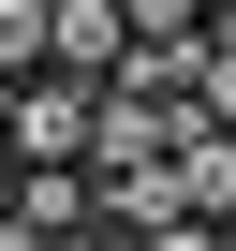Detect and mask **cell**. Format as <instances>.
Masks as SVG:
<instances>
[{"label": "cell", "mask_w": 236, "mask_h": 251, "mask_svg": "<svg viewBox=\"0 0 236 251\" xmlns=\"http://www.w3.org/2000/svg\"><path fill=\"white\" fill-rule=\"evenodd\" d=\"M0 163H103V89H89V74L0 89Z\"/></svg>", "instance_id": "1"}, {"label": "cell", "mask_w": 236, "mask_h": 251, "mask_svg": "<svg viewBox=\"0 0 236 251\" xmlns=\"http://www.w3.org/2000/svg\"><path fill=\"white\" fill-rule=\"evenodd\" d=\"M89 222H103V177H89V163H15V236L59 251V236H89Z\"/></svg>", "instance_id": "2"}, {"label": "cell", "mask_w": 236, "mask_h": 251, "mask_svg": "<svg viewBox=\"0 0 236 251\" xmlns=\"http://www.w3.org/2000/svg\"><path fill=\"white\" fill-rule=\"evenodd\" d=\"M118 59H133V0H59V59H45V74L118 89Z\"/></svg>", "instance_id": "3"}, {"label": "cell", "mask_w": 236, "mask_h": 251, "mask_svg": "<svg viewBox=\"0 0 236 251\" xmlns=\"http://www.w3.org/2000/svg\"><path fill=\"white\" fill-rule=\"evenodd\" d=\"M177 207H192V222H236V133H221V118L177 133Z\"/></svg>", "instance_id": "4"}, {"label": "cell", "mask_w": 236, "mask_h": 251, "mask_svg": "<svg viewBox=\"0 0 236 251\" xmlns=\"http://www.w3.org/2000/svg\"><path fill=\"white\" fill-rule=\"evenodd\" d=\"M59 59V0H0V89H30Z\"/></svg>", "instance_id": "5"}, {"label": "cell", "mask_w": 236, "mask_h": 251, "mask_svg": "<svg viewBox=\"0 0 236 251\" xmlns=\"http://www.w3.org/2000/svg\"><path fill=\"white\" fill-rule=\"evenodd\" d=\"M133 251H236L221 222H163V236H133Z\"/></svg>", "instance_id": "6"}, {"label": "cell", "mask_w": 236, "mask_h": 251, "mask_svg": "<svg viewBox=\"0 0 236 251\" xmlns=\"http://www.w3.org/2000/svg\"><path fill=\"white\" fill-rule=\"evenodd\" d=\"M59 251H118V236H103V222H89V236H59Z\"/></svg>", "instance_id": "7"}, {"label": "cell", "mask_w": 236, "mask_h": 251, "mask_svg": "<svg viewBox=\"0 0 236 251\" xmlns=\"http://www.w3.org/2000/svg\"><path fill=\"white\" fill-rule=\"evenodd\" d=\"M0 222H15V163H0Z\"/></svg>", "instance_id": "8"}, {"label": "cell", "mask_w": 236, "mask_h": 251, "mask_svg": "<svg viewBox=\"0 0 236 251\" xmlns=\"http://www.w3.org/2000/svg\"><path fill=\"white\" fill-rule=\"evenodd\" d=\"M207 15H221V0H207Z\"/></svg>", "instance_id": "9"}]
</instances>
